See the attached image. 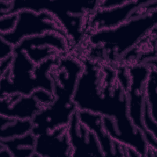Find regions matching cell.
<instances>
[{
    "mask_svg": "<svg viewBox=\"0 0 157 157\" xmlns=\"http://www.w3.org/2000/svg\"><path fill=\"white\" fill-rule=\"evenodd\" d=\"M82 69V63L73 57L66 55L59 58L52 72L54 99L31 120V132L34 136L67 126L72 115L77 110L72 98Z\"/></svg>",
    "mask_w": 157,
    "mask_h": 157,
    "instance_id": "cell-1",
    "label": "cell"
},
{
    "mask_svg": "<svg viewBox=\"0 0 157 157\" xmlns=\"http://www.w3.org/2000/svg\"><path fill=\"white\" fill-rule=\"evenodd\" d=\"M59 58L35 64L20 49L14 47L10 68L1 76L0 97L18 94L29 96L37 90L53 93L52 72Z\"/></svg>",
    "mask_w": 157,
    "mask_h": 157,
    "instance_id": "cell-2",
    "label": "cell"
},
{
    "mask_svg": "<svg viewBox=\"0 0 157 157\" xmlns=\"http://www.w3.org/2000/svg\"><path fill=\"white\" fill-rule=\"evenodd\" d=\"M99 2V1L15 0L10 1V7L5 15L17 13L23 10L48 12L59 23L71 44L76 45L86 36V17L98 8Z\"/></svg>",
    "mask_w": 157,
    "mask_h": 157,
    "instance_id": "cell-3",
    "label": "cell"
},
{
    "mask_svg": "<svg viewBox=\"0 0 157 157\" xmlns=\"http://www.w3.org/2000/svg\"><path fill=\"white\" fill-rule=\"evenodd\" d=\"M157 9L130 18L111 29L86 34L90 44L101 48L114 61L126 54L156 28Z\"/></svg>",
    "mask_w": 157,
    "mask_h": 157,
    "instance_id": "cell-4",
    "label": "cell"
},
{
    "mask_svg": "<svg viewBox=\"0 0 157 157\" xmlns=\"http://www.w3.org/2000/svg\"><path fill=\"white\" fill-rule=\"evenodd\" d=\"M150 67L144 63L137 62L127 67L129 78L126 88L129 116L134 124L144 133L149 147L157 153V139L146 131L142 121L145 84Z\"/></svg>",
    "mask_w": 157,
    "mask_h": 157,
    "instance_id": "cell-5",
    "label": "cell"
},
{
    "mask_svg": "<svg viewBox=\"0 0 157 157\" xmlns=\"http://www.w3.org/2000/svg\"><path fill=\"white\" fill-rule=\"evenodd\" d=\"M16 14L17 20L13 29L8 33L0 34L1 39L13 47L17 45L25 38L48 32L58 33L69 40L59 23L48 12L23 10Z\"/></svg>",
    "mask_w": 157,
    "mask_h": 157,
    "instance_id": "cell-6",
    "label": "cell"
},
{
    "mask_svg": "<svg viewBox=\"0 0 157 157\" xmlns=\"http://www.w3.org/2000/svg\"><path fill=\"white\" fill-rule=\"evenodd\" d=\"M151 0H128L125 4L110 9L98 8L88 15L85 25L88 33L115 28L128 20L142 15V8Z\"/></svg>",
    "mask_w": 157,
    "mask_h": 157,
    "instance_id": "cell-7",
    "label": "cell"
},
{
    "mask_svg": "<svg viewBox=\"0 0 157 157\" xmlns=\"http://www.w3.org/2000/svg\"><path fill=\"white\" fill-rule=\"evenodd\" d=\"M71 43L69 40L54 32L23 39L15 46L23 51L35 64L48 59L67 55Z\"/></svg>",
    "mask_w": 157,
    "mask_h": 157,
    "instance_id": "cell-8",
    "label": "cell"
},
{
    "mask_svg": "<svg viewBox=\"0 0 157 157\" xmlns=\"http://www.w3.org/2000/svg\"><path fill=\"white\" fill-rule=\"evenodd\" d=\"M66 128L72 148V157L104 156L96 136L80 121L77 110L72 115Z\"/></svg>",
    "mask_w": 157,
    "mask_h": 157,
    "instance_id": "cell-9",
    "label": "cell"
},
{
    "mask_svg": "<svg viewBox=\"0 0 157 157\" xmlns=\"http://www.w3.org/2000/svg\"><path fill=\"white\" fill-rule=\"evenodd\" d=\"M67 128L61 126L36 136L35 153L33 157L71 156Z\"/></svg>",
    "mask_w": 157,
    "mask_h": 157,
    "instance_id": "cell-10",
    "label": "cell"
},
{
    "mask_svg": "<svg viewBox=\"0 0 157 157\" xmlns=\"http://www.w3.org/2000/svg\"><path fill=\"white\" fill-rule=\"evenodd\" d=\"M77 116L80 121L96 136L104 156H128V147L114 140L105 131L102 115L77 110Z\"/></svg>",
    "mask_w": 157,
    "mask_h": 157,
    "instance_id": "cell-11",
    "label": "cell"
},
{
    "mask_svg": "<svg viewBox=\"0 0 157 157\" xmlns=\"http://www.w3.org/2000/svg\"><path fill=\"white\" fill-rule=\"evenodd\" d=\"M44 106L34 93L29 96L18 94L0 97V115L21 120H32Z\"/></svg>",
    "mask_w": 157,
    "mask_h": 157,
    "instance_id": "cell-12",
    "label": "cell"
},
{
    "mask_svg": "<svg viewBox=\"0 0 157 157\" xmlns=\"http://www.w3.org/2000/svg\"><path fill=\"white\" fill-rule=\"evenodd\" d=\"M145 84L142 121L145 129L157 139V71L156 62L150 65Z\"/></svg>",
    "mask_w": 157,
    "mask_h": 157,
    "instance_id": "cell-13",
    "label": "cell"
},
{
    "mask_svg": "<svg viewBox=\"0 0 157 157\" xmlns=\"http://www.w3.org/2000/svg\"><path fill=\"white\" fill-rule=\"evenodd\" d=\"M36 136L31 132L21 136L7 140H0V144L4 146L16 157H33L35 153Z\"/></svg>",
    "mask_w": 157,
    "mask_h": 157,
    "instance_id": "cell-14",
    "label": "cell"
},
{
    "mask_svg": "<svg viewBox=\"0 0 157 157\" xmlns=\"http://www.w3.org/2000/svg\"><path fill=\"white\" fill-rule=\"evenodd\" d=\"M31 120H21L0 115V140H7L31 132Z\"/></svg>",
    "mask_w": 157,
    "mask_h": 157,
    "instance_id": "cell-15",
    "label": "cell"
},
{
    "mask_svg": "<svg viewBox=\"0 0 157 157\" xmlns=\"http://www.w3.org/2000/svg\"><path fill=\"white\" fill-rule=\"evenodd\" d=\"M17 20L16 13L0 17V34H6L12 31L15 26Z\"/></svg>",
    "mask_w": 157,
    "mask_h": 157,
    "instance_id": "cell-16",
    "label": "cell"
},
{
    "mask_svg": "<svg viewBox=\"0 0 157 157\" xmlns=\"http://www.w3.org/2000/svg\"><path fill=\"white\" fill-rule=\"evenodd\" d=\"M1 50H0V59L6 58L13 55L14 47L9 43L6 42L2 39H0Z\"/></svg>",
    "mask_w": 157,
    "mask_h": 157,
    "instance_id": "cell-17",
    "label": "cell"
},
{
    "mask_svg": "<svg viewBox=\"0 0 157 157\" xmlns=\"http://www.w3.org/2000/svg\"><path fill=\"white\" fill-rule=\"evenodd\" d=\"M128 0H105L99 1L98 8L110 9L125 4Z\"/></svg>",
    "mask_w": 157,
    "mask_h": 157,
    "instance_id": "cell-18",
    "label": "cell"
},
{
    "mask_svg": "<svg viewBox=\"0 0 157 157\" xmlns=\"http://www.w3.org/2000/svg\"><path fill=\"white\" fill-rule=\"evenodd\" d=\"M13 55L2 59H1L0 64V74L1 76L4 74L10 68L12 64Z\"/></svg>",
    "mask_w": 157,
    "mask_h": 157,
    "instance_id": "cell-19",
    "label": "cell"
},
{
    "mask_svg": "<svg viewBox=\"0 0 157 157\" xmlns=\"http://www.w3.org/2000/svg\"><path fill=\"white\" fill-rule=\"evenodd\" d=\"M0 155L2 157H11L12 156L10 152L4 146L0 144Z\"/></svg>",
    "mask_w": 157,
    "mask_h": 157,
    "instance_id": "cell-20",
    "label": "cell"
}]
</instances>
